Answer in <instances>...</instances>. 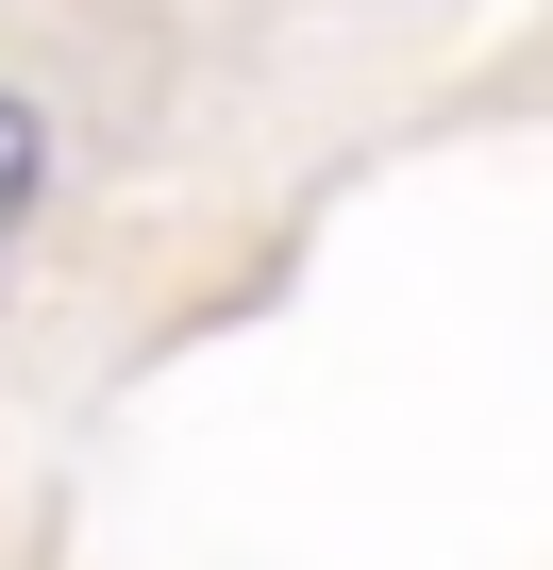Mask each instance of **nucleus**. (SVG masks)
I'll return each instance as SVG.
<instances>
[{
	"mask_svg": "<svg viewBox=\"0 0 553 570\" xmlns=\"http://www.w3.org/2000/svg\"><path fill=\"white\" fill-rule=\"evenodd\" d=\"M34 185H51V118H34L18 85H0V235L34 218Z\"/></svg>",
	"mask_w": 553,
	"mask_h": 570,
	"instance_id": "obj_1",
	"label": "nucleus"
}]
</instances>
